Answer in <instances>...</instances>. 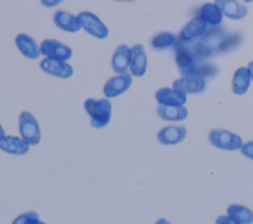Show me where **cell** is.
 I'll use <instances>...</instances> for the list:
<instances>
[{"label": "cell", "instance_id": "obj_1", "mask_svg": "<svg viewBox=\"0 0 253 224\" xmlns=\"http://www.w3.org/2000/svg\"><path fill=\"white\" fill-rule=\"evenodd\" d=\"M84 110L93 127L103 128L109 124L112 115V104L109 100L88 98L84 101Z\"/></svg>", "mask_w": 253, "mask_h": 224}, {"label": "cell", "instance_id": "obj_2", "mask_svg": "<svg viewBox=\"0 0 253 224\" xmlns=\"http://www.w3.org/2000/svg\"><path fill=\"white\" fill-rule=\"evenodd\" d=\"M19 132L29 145H38L41 141V128L37 118L30 112L24 111L19 115Z\"/></svg>", "mask_w": 253, "mask_h": 224}, {"label": "cell", "instance_id": "obj_3", "mask_svg": "<svg viewBox=\"0 0 253 224\" xmlns=\"http://www.w3.org/2000/svg\"><path fill=\"white\" fill-rule=\"evenodd\" d=\"M209 140L213 147L234 151L242 147V139L239 135L224 129H213L209 133Z\"/></svg>", "mask_w": 253, "mask_h": 224}, {"label": "cell", "instance_id": "obj_4", "mask_svg": "<svg viewBox=\"0 0 253 224\" xmlns=\"http://www.w3.org/2000/svg\"><path fill=\"white\" fill-rule=\"evenodd\" d=\"M77 17L81 25V28H83V30L86 31L89 35L100 39H103L108 37V27L96 14L90 11H83L80 12L77 15Z\"/></svg>", "mask_w": 253, "mask_h": 224}, {"label": "cell", "instance_id": "obj_5", "mask_svg": "<svg viewBox=\"0 0 253 224\" xmlns=\"http://www.w3.org/2000/svg\"><path fill=\"white\" fill-rule=\"evenodd\" d=\"M174 51L175 62L179 72L184 76L193 75L198 65V62L179 38L176 40L174 44Z\"/></svg>", "mask_w": 253, "mask_h": 224}, {"label": "cell", "instance_id": "obj_6", "mask_svg": "<svg viewBox=\"0 0 253 224\" xmlns=\"http://www.w3.org/2000/svg\"><path fill=\"white\" fill-rule=\"evenodd\" d=\"M40 51L41 54L46 56V58L60 61L68 60L72 55V49L68 45L52 38L43 39L41 42Z\"/></svg>", "mask_w": 253, "mask_h": 224}, {"label": "cell", "instance_id": "obj_7", "mask_svg": "<svg viewBox=\"0 0 253 224\" xmlns=\"http://www.w3.org/2000/svg\"><path fill=\"white\" fill-rule=\"evenodd\" d=\"M131 83L132 77L127 72L113 76L105 83L103 87V93L107 98H116L127 91Z\"/></svg>", "mask_w": 253, "mask_h": 224}, {"label": "cell", "instance_id": "obj_8", "mask_svg": "<svg viewBox=\"0 0 253 224\" xmlns=\"http://www.w3.org/2000/svg\"><path fill=\"white\" fill-rule=\"evenodd\" d=\"M147 56L144 47L140 43L133 44L130 47V57L128 67L132 76L141 77L146 72Z\"/></svg>", "mask_w": 253, "mask_h": 224}, {"label": "cell", "instance_id": "obj_9", "mask_svg": "<svg viewBox=\"0 0 253 224\" xmlns=\"http://www.w3.org/2000/svg\"><path fill=\"white\" fill-rule=\"evenodd\" d=\"M172 86L173 89L183 94H197L206 88V79L196 75H187L176 79Z\"/></svg>", "mask_w": 253, "mask_h": 224}, {"label": "cell", "instance_id": "obj_10", "mask_svg": "<svg viewBox=\"0 0 253 224\" xmlns=\"http://www.w3.org/2000/svg\"><path fill=\"white\" fill-rule=\"evenodd\" d=\"M41 69L54 77L69 78L73 75V68L65 61H60L52 58H43L40 62Z\"/></svg>", "mask_w": 253, "mask_h": 224}, {"label": "cell", "instance_id": "obj_11", "mask_svg": "<svg viewBox=\"0 0 253 224\" xmlns=\"http://www.w3.org/2000/svg\"><path fill=\"white\" fill-rule=\"evenodd\" d=\"M187 129L183 125H170L161 128L157 133V140L163 145H175L186 137Z\"/></svg>", "mask_w": 253, "mask_h": 224}, {"label": "cell", "instance_id": "obj_12", "mask_svg": "<svg viewBox=\"0 0 253 224\" xmlns=\"http://www.w3.org/2000/svg\"><path fill=\"white\" fill-rule=\"evenodd\" d=\"M155 99L159 105L169 107H181L186 103V94L173 88H161L156 91Z\"/></svg>", "mask_w": 253, "mask_h": 224}, {"label": "cell", "instance_id": "obj_13", "mask_svg": "<svg viewBox=\"0 0 253 224\" xmlns=\"http://www.w3.org/2000/svg\"><path fill=\"white\" fill-rule=\"evenodd\" d=\"M207 27L208 24L202 18H200V16L194 17L182 29L179 38L185 42L197 39L204 35V33L207 30Z\"/></svg>", "mask_w": 253, "mask_h": 224}, {"label": "cell", "instance_id": "obj_14", "mask_svg": "<svg viewBox=\"0 0 253 224\" xmlns=\"http://www.w3.org/2000/svg\"><path fill=\"white\" fill-rule=\"evenodd\" d=\"M53 22L58 29L67 33H77L81 29L78 17L63 10L54 12Z\"/></svg>", "mask_w": 253, "mask_h": 224}, {"label": "cell", "instance_id": "obj_15", "mask_svg": "<svg viewBox=\"0 0 253 224\" xmlns=\"http://www.w3.org/2000/svg\"><path fill=\"white\" fill-rule=\"evenodd\" d=\"M221 14L232 20H240L247 15V7L233 0H217L214 3Z\"/></svg>", "mask_w": 253, "mask_h": 224}, {"label": "cell", "instance_id": "obj_16", "mask_svg": "<svg viewBox=\"0 0 253 224\" xmlns=\"http://www.w3.org/2000/svg\"><path fill=\"white\" fill-rule=\"evenodd\" d=\"M15 43L20 52L27 58L37 59L40 57V47L31 36L27 34H19L15 38Z\"/></svg>", "mask_w": 253, "mask_h": 224}, {"label": "cell", "instance_id": "obj_17", "mask_svg": "<svg viewBox=\"0 0 253 224\" xmlns=\"http://www.w3.org/2000/svg\"><path fill=\"white\" fill-rule=\"evenodd\" d=\"M0 150L12 155H25L30 150V145L17 136L5 135L0 139Z\"/></svg>", "mask_w": 253, "mask_h": 224}, {"label": "cell", "instance_id": "obj_18", "mask_svg": "<svg viewBox=\"0 0 253 224\" xmlns=\"http://www.w3.org/2000/svg\"><path fill=\"white\" fill-rule=\"evenodd\" d=\"M130 48L127 44L122 43L117 46L112 57V68L118 74H124L129 64Z\"/></svg>", "mask_w": 253, "mask_h": 224}, {"label": "cell", "instance_id": "obj_19", "mask_svg": "<svg viewBox=\"0 0 253 224\" xmlns=\"http://www.w3.org/2000/svg\"><path fill=\"white\" fill-rule=\"evenodd\" d=\"M156 112L160 118L168 121H180L184 120L188 116V110L183 106L169 107L158 105Z\"/></svg>", "mask_w": 253, "mask_h": 224}, {"label": "cell", "instance_id": "obj_20", "mask_svg": "<svg viewBox=\"0 0 253 224\" xmlns=\"http://www.w3.org/2000/svg\"><path fill=\"white\" fill-rule=\"evenodd\" d=\"M250 73L248 68L240 67L233 75L231 82V89L235 95H243L247 92L250 85Z\"/></svg>", "mask_w": 253, "mask_h": 224}, {"label": "cell", "instance_id": "obj_21", "mask_svg": "<svg viewBox=\"0 0 253 224\" xmlns=\"http://www.w3.org/2000/svg\"><path fill=\"white\" fill-rule=\"evenodd\" d=\"M227 216L239 224L253 223V211L241 204H231L227 207Z\"/></svg>", "mask_w": 253, "mask_h": 224}, {"label": "cell", "instance_id": "obj_22", "mask_svg": "<svg viewBox=\"0 0 253 224\" xmlns=\"http://www.w3.org/2000/svg\"><path fill=\"white\" fill-rule=\"evenodd\" d=\"M200 18L211 26H217L222 21V14L215 4L207 3L200 8Z\"/></svg>", "mask_w": 253, "mask_h": 224}, {"label": "cell", "instance_id": "obj_23", "mask_svg": "<svg viewBox=\"0 0 253 224\" xmlns=\"http://www.w3.org/2000/svg\"><path fill=\"white\" fill-rule=\"evenodd\" d=\"M176 40V37L173 34L169 32H161L152 37L150 40V45L154 50L161 51L174 46Z\"/></svg>", "mask_w": 253, "mask_h": 224}, {"label": "cell", "instance_id": "obj_24", "mask_svg": "<svg viewBox=\"0 0 253 224\" xmlns=\"http://www.w3.org/2000/svg\"><path fill=\"white\" fill-rule=\"evenodd\" d=\"M216 74V68L215 66H213L211 63L208 62H202L199 63L195 69V72L193 75L202 77L204 79H206V77H212Z\"/></svg>", "mask_w": 253, "mask_h": 224}, {"label": "cell", "instance_id": "obj_25", "mask_svg": "<svg viewBox=\"0 0 253 224\" xmlns=\"http://www.w3.org/2000/svg\"><path fill=\"white\" fill-rule=\"evenodd\" d=\"M40 218L39 214L35 211H28L17 216L11 224H31L33 220Z\"/></svg>", "mask_w": 253, "mask_h": 224}, {"label": "cell", "instance_id": "obj_26", "mask_svg": "<svg viewBox=\"0 0 253 224\" xmlns=\"http://www.w3.org/2000/svg\"><path fill=\"white\" fill-rule=\"evenodd\" d=\"M240 151L242 155L253 160V141H248L245 144H243L242 147L240 148Z\"/></svg>", "mask_w": 253, "mask_h": 224}, {"label": "cell", "instance_id": "obj_27", "mask_svg": "<svg viewBox=\"0 0 253 224\" xmlns=\"http://www.w3.org/2000/svg\"><path fill=\"white\" fill-rule=\"evenodd\" d=\"M215 224H239V223L226 215H221L217 217V219L215 220Z\"/></svg>", "mask_w": 253, "mask_h": 224}, {"label": "cell", "instance_id": "obj_28", "mask_svg": "<svg viewBox=\"0 0 253 224\" xmlns=\"http://www.w3.org/2000/svg\"><path fill=\"white\" fill-rule=\"evenodd\" d=\"M247 68H248V70H249L250 77H251V79L253 80V61H251V62H249V63H248Z\"/></svg>", "mask_w": 253, "mask_h": 224}, {"label": "cell", "instance_id": "obj_29", "mask_svg": "<svg viewBox=\"0 0 253 224\" xmlns=\"http://www.w3.org/2000/svg\"><path fill=\"white\" fill-rule=\"evenodd\" d=\"M155 224H171L168 220H166V219H164V218H160V219H158L156 222H155Z\"/></svg>", "mask_w": 253, "mask_h": 224}, {"label": "cell", "instance_id": "obj_30", "mask_svg": "<svg viewBox=\"0 0 253 224\" xmlns=\"http://www.w3.org/2000/svg\"><path fill=\"white\" fill-rule=\"evenodd\" d=\"M31 224H47V223H45V222H42V221H41V220H40V218H37V219L33 220Z\"/></svg>", "mask_w": 253, "mask_h": 224}, {"label": "cell", "instance_id": "obj_31", "mask_svg": "<svg viewBox=\"0 0 253 224\" xmlns=\"http://www.w3.org/2000/svg\"><path fill=\"white\" fill-rule=\"evenodd\" d=\"M4 136H5V131H4L3 126H2L1 123H0V139H1L2 137H4Z\"/></svg>", "mask_w": 253, "mask_h": 224}]
</instances>
